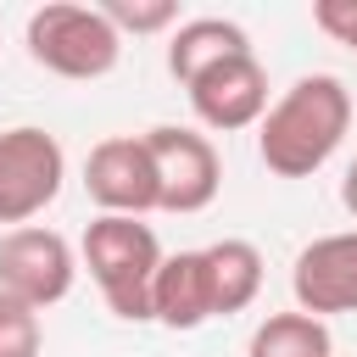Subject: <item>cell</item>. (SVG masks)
<instances>
[{"label":"cell","mask_w":357,"mask_h":357,"mask_svg":"<svg viewBox=\"0 0 357 357\" xmlns=\"http://www.w3.org/2000/svg\"><path fill=\"white\" fill-rule=\"evenodd\" d=\"M351 89L335 73H301L257 123V156L273 178H312L351 134Z\"/></svg>","instance_id":"6da1fadb"},{"label":"cell","mask_w":357,"mask_h":357,"mask_svg":"<svg viewBox=\"0 0 357 357\" xmlns=\"http://www.w3.org/2000/svg\"><path fill=\"white\" fill-rule=\"evenodd\" d=\"M162 240L151 223L139 218H112L100 212L84 240H78V268H89L100 301L112 307V318L123 324H151V284H156V268H162Z\"/></svg>","instance_id":"7a4b0ae2"},{"label":"cell","mask_w":357,"mask_h":357,"mask_svg":"<svg viewBox=\"0 0 357 357\" xmlns=\"http://www.w3.org/2000/svg\"><path fill=\"white\" fill-rule=\"evenodd\" d=\"M22 45L45 73L73 78V84H95L123 61V33L106 22L100 6H78V0L33 6L28 28H22Z\"/></svg>","instance_id":"3957f363"},{"label":"cell","mask_w":357,"mask_h":357,"mask_svg":"<svg viewBox=\"0 0 357 357\" xmlns=\"http://www.w3.org/2000/svg\"><path fill=\"white\" fill-rule=\"evenodd\" d=\"M78 284V245L45 223H22L0 234V296L45 312L56 301H67Z\"/></svg>","instance_id":"277c9868"},{"label":"cell","mask_w":357,"mask_h":357,"mask_svg":"<svg viewBox=\"0 0 357 357\" xmlns=\"http://www.w3.org/2000/svg\"><path fill=\"white\" fill-rule=\"evenodd\" d=\"M61 178H67V151L50 128H33V123L0 128V223L6 229L33 223L61 195Z\"/></svg>","instance_id":"5b68a950"},{"label":"cell","mask_w":357,"mask_h":357,"mask_svg":"<svg viewBox=\"0 0 357 357\" xmlns=\"http://www.w3.org/2000/svg\"><path fill=\"white\" fill-rule=\"evenodd\" d=\"M145 151H151L156 195H162L156 212L195 218V212H206L218 201V190H223V156H218L212 134L178 128V123H156V128H145Z\"/></svg>","instance_id":"8992f818"},{"label":"cell","mask_w":357,"mask_h":357,"mask_svg":"<svg viewBox=\"0 0 357 357\" xmlns=\"http://www.w3.org/2000/svg\"><path fill=\"white\" fill-rule=\"evenodd\" d=\"M84 190L112 218H145V212H156L162 195H156V167H151L145 134H112V139L89 145V156H84Z\"/></svg>","instance_id":"52a82bcc"},{"label":"cell","mask_w":357,"mask_h":357,"mask_svg":"<svg viewBox=\"0 0 357 357\" xmlns=\"http://www.w3.org/2000/svg\"><path fill=\"white\" fill-rule=\"evenodd\" d=\"M290 296L307 318H346L357 312V229L318 234L290 262Z\"/></svg>","instance_id":"ba28073f"},{"label":"cell","mask_w":357,"mask_h":357,"mask_svg":"<svg viewBox=\"0 0 357 357\" xmlns=\"http://www.w3.org/2000/svg\"><path fill=\"white\" fill-rule=\"evenodd\" d=\"M184 95H190V112L201 128L240 134V128H257L268 112V73H262L257 50H245V56H229V61L206 67L201 78H190Z\"/></svg>","instance_id":"9c48e42d"},{"label":"cell","mask_w":357,"mask_h":357,"mask_svg":"<svg viewBox=\"0 0 357 357\" xmlns=\"http://www.w3.org/2000/svg\"><path fill=\"white\" fill-rule=\"evenodd\" d=\"M151 324L178 329V335L212 324V290H206V262H201V251H167V257H162L156 284H151Z\"/></svg>","instance_id":"30bf717a"},{"label":"cell","mask_w":357,"mask_h":357,"mask_svg":"<svg viewBox=\"0 0 357 357\" xmlns=\"http://www.w3.org/2000/svg\"><path fill=\"white\" fill-rule=\"evenodd\" d=\"M245 50H251V33L240 22H229V17H190V22H178L167 33V73L178 84H190L206 67H218L229 56H245Z\"/></svg>","instance_id":"8fae6325"},{"label":"cell","mask_w":357,"mask_h":357,"mask_svg":"<svg viewBox=\"0 0 357 357\" xmlns=\"http://www.w3.org/2000/svg\"><path fill=\"white\" fill-rule=\"evenodd\" d=\"M201 262H206V290H212V318H229V312H245L262 290V251L240 234H223L212 245H201Z\"/></svg>","instance_id":"7c38bea8"},{"label":"cell","mask_w":357,"mask_h":357,"mask_svg":"<svg viewBox=\"0 0 357 357\" xmlns=\"http://www.w3.org/2000/svg\"><path fill=\"white\" fill-rule=\"evenodd\" d=\"M329 324L324 318H307V312H268L251 340H245V357H329Z\"/></svg>","instance_id":"4fadbf2b"},{"label":"cell","mask_w":357,"mask_h":357,"mask_svg":"<svg viewBox=\"0 0 357 357\" xmlns=\"http://www.w3.org/2000/svg\"><path fill=\"white\" fill-rule=\"evenodd\" d=\"M106 22L128 39V33H167L178 28V0H106L100 6Z\"/></svg>","instance_id":"5bb4252c"},{"label":"cell","mask_w":357,"mask_h":357,"mask_svg":"<svg viewBox=\"0 0 357 357\" xmlns=\"http://www.w3.org/2000/svg\"><path fill=\"white\" fill-rule=\"evenodd\" d=\"M39 351H45L39 312H28V307L0 296V357H39Z\"/></svg>","instance_id":"9a60e30c"},{"label":"cell","mask_w":357,"mask_h":357,"mask_svg":"<svg viewBox=\"0 0 357 357\" xmlns=\"http://www.w3.org/2000/svg\"><path fill=\"white\" fill-rule=\"evenodd\" d=\"M312 22H318L335 45H346V50L357 56V0H318V6H312Z\"/></svg>","instance_id":"2e32d148"},{"label":"cell","mask_w":357,"mask_h":357,"mask_svg":"<svg viewBox=\"0 0 357 357\" xmlns=\"http://www.w3.org/2000/svg\"><path fill=\"white\" fill-rule=\"evenodd\" d=\"M340 206H346V212L357 218V156H351V167L340 173Z\"/></svg>","instance_id":"e0dca14e"}]
</instances>
